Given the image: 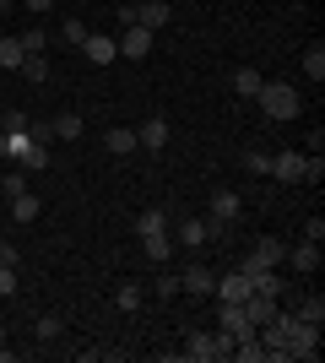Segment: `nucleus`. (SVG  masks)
Listing matches in <instances>:
<instances>
[{"mask_svg":"<svg viewBox=\"0 0 325 363\" xmlns=\"http://www.w3.org/2000/svg\"><path fill=\"white\" fill-rule=\"evenodd\" d=\"M255 104H261L266 120H277V125H287V120L304 114V98H298V87H287V82H261Z\"/></svg>","mask_w":325,"mask_h":363,"instance_id":"nucleus-1","label":"nucleus"},{"mask_svg":"<svg viewBox=\"0 0 325 363\" xmlns=\"http://www.w3.org/2000/svg\"><path fill=\"white\" fill-rule=\"evenodd\" d=\"M282 255H287V244H282V239H261L244 260H239V272H244V277H255V272H277Z\"/></svg>","mask_w":325,"mask_h":363,"instance_id":"nucleus-2","label":"nucleus"},{"mask_svg":"<svg viewBox=\"0 0 325 363\" xmlns=\"http://www.w3.org/2000/svg\"><path fill=\"white\" fill-rule=\"evenodd\" d=\"M287 358H320V325L298 320L293 331H287Z\"/></svg>","mask_w":325,"mask_h":363,"instance_id":"nucleus-3","label":"nucleus"},{"mask_svg":"<svg viewBox=\"0 0 325 363\" xmlns=\"http://www.w3.org/2000/svg\"><path fill=\"white\" fill-rule=\"evenodd\" d=\"M212 298H217V303H244V298H249V277L239 272V266H233V272H222V277L212 282Z\"/></svg>","mask_w":325,"mask_h":363,"instance_id":"nucleus-4","label":"nucleus"},{"mask_svg":"<svg viewBox=\"0 0 325 363\" xmlns=\"http://www.w3.org/2000/svg\"><path fill=\"white\" fill-rule=\"evenodd\" d=\"M304 163H309V152H271V179L304 184Z\"/></svg>","mask_w":325,"mask_h":363,"instance_id":"nucleus-5","label":"nucleus"},{"mask_svg":"<svg viewBox=\"0 0 325 363\" xmlns=\"http://www.w3.org/2000/svg\"><path fill=\"white\" fill-rule=\"evenodd\" d=\"M114 49H120V60H147V55H152V33L147 28H125L120 38H114Z\"/></svg>","mask_w":325,"mask_h":363,"instance_id":"nucleus-6","label":"nucleus"},{"mask_svg":"<svg viewBox=\"0 0 325 363\" xmlns=\"http://www.w3.org/2000/svg\"><path fill=\"white\" fill-rule=\"evenodd\" d=\"M169 233L179 250H195V244H206V217H179V223H169Z\"/></svg>","mask_w":325,"mask_h":363,"instance_id":"nucleus-7","label":"nucleus"},{"mask_svg":"<svg viewBox=\"0 0 325 363\" xmlns=\"http://www.w3.org/2000/svg\"><path fill=\"white\" fill-rule=\"evenodd\" d=\"M136 11V28H147V33H157V28H169V0H141V6H130Z\"/></svg>","mask_w":325,"mask_h":363,"instance_id":"nucleus-8","label":"nucleus"},{"mask_svg":"<svg viewBox=\"0 0 325 363\" xmlns=\"http://www.w3.org/2000/svg\"><path fill=\"white\" fill-rule=\"evenodd\" d=\"M81 55H87L93 65H108V60H120V49H114V38H108V33H93V28H87V38H81Z\"/></svg>","mask_w":325,"mask_h":363,"instance_id":"nucleus-9","label":"nucleus"},{"mask_svg":"<svg viewBox=\"0 0 325 363\" xmlns=\"http://www.w3.org/2000/svg\"><path fill=\"white\" fill-rule=\"evenodd\" d=\"M185 358H195V363L222 358V352H217V331H190L185 336Z\"/></svg>","mask_w":325,"mask_h":363,"instance_id":"nucleus-10","label":"nucleus"},{"mask_svg":"<svg viewBox=\"0 0 325 363\" xmlns=\"http://www.w3.org/2000/svg\"><path fill=\"white\" fill-rule=\"evenodd\" d=\"M282 260H287V266H293L298 277H314V272H320V244H309V239H304L298 250H287Z\"/></svg>","mask_w":325,"mask_h":363,"instance_id":"nucleus-11","label":"nucleus"},{"mask_svg":"<svg viewBox=\"0 0 325 363\" xmlns=\"http://www.w3.org/2000/svg\"><path fill=\"white\" fill-rule=\"evenodd\" d=\"M212 266H201V260H195V266H185V277H179V288L185 293H195V298H212Z\"/></svg>","mask_w":325,"mask_h":363,"instance_id":"nucleus-12","label":"nucleus"},{"mask_svg":"<svg viewBox=\"0 0 325 363\" xmlns=\"http://www.w3.org/2000/svg\"><path fill=\"white\" fill-rule=\"evenodd\" d=\"M136 147H147V152H163V147H169V120H163V114H152V120H147V125L136 130Z\"/></svg>","mask_w":325,"mask_h":363,"instance_id":"nucleus-13","label":"nucleus"},{"mask_svg":"<svg viewBox=\"0 0 325 363\" xmlns=\"http://www.w3.org/2000/svg\"><path fill=\"white\" fill-rule=\"evenodd\" d=\"M11 201V223H38V212H44V201L33 196V190H22V196H6Z\"/></svg>","mask_w":325,"mask_h":363,"instance_id":"nucleus-14","label":"nucleus"},{"mask_svg":"<svg viewBox=\"0 0 325 363\" xmlns=\"http://www.w3.org/2000/svg\"><path fill=\"white\" fill-rule=\"evenodd\" d=\"M103 147L114 152V157H130V152H136V130H130V125H114V130H103Z\"/></svg>","mask_w":325,"mask_h":363,"instance_id":"nucleus-15","label":"nucleus"},{"mask_svg":"<svg viewBox=\"0 0 325 363\" xmlns=\"http://www.w3.org/2000/svg\"><path fill=\"white\" fill-rule=\"evenodd\" d=\"M173 250H179L173 233H147V239H141V255L147 260H173Z\"/></svg>","mask_w":325,"mask_h":363,"instance_id":"nucleus-16","label":"nucleus"},{"mask_svg":"<svg viewBox=\"0 0 325 363\" xmlns=\"http://www.w3.org/2000/svg\"><path fill=\"white\" fill-rule=\"evenodd\" d=\"M81 130H87V125H81V114H71V108H65V114H55V120H49V136H60V141H76Z\"/></svg>","mask_w":325,"mask_h":363,"instance_id":"nucleus-17","label":"nucleus"},{"mask_svg":"<svg viewBox=\"0 0 325 363\" xmlns=\"http://www.w3.org/2000/svg\"><path fill=\"white\" fill-rule=\"evenodd\" d=\"M261 82H266V76L255 71V65H239V71H233V82H228V87L239 92V98H255V92H261Z\"/></svg>","mask_w":325,"mask_h":363,"instance_id":"nucleus-18","label":"nucleus"},{"mask_svg":"<svg viewBox=\"0 0 325 363\" xmlns=\"http://www.w3.org/2000/svg\"><path fill=\"white\" fill-rule=\"evenodd\" d=\"M22 60H28V49H22V38H0V71H22Z\"/></svg>","mask_w":325,"mask_h":363,"instance_id":"nucleus-19","label":"nucleus"},{"mask_svg":"<svg viewBox=\"0 0 325 363\" xmlns=\"http://www.w3.org/2000/svg\"><path fill=\"white\" fill-rule=\"evenodd\" d=\"M169 223H173V217L163 212V206H152V212L136 217V233H141V239H147V233H169Z\"/></svg>","mask_w":325,"mask_h":363,"instance_id":"nucleus-20","label":"nucleus"},{"mask_svg":"<svg viewBox=\"0 0 325 363\" xmlns=\"http://www.w3.org/2000/svg\"><path fill=\"white\" fill-rule=\"evenodd\" d=\"M298 320H309V325H325V298L320 293H309V298H298V309H293Z\"/></svg>","mask_w":325,"mask_h":363,"instance_id":"nucleus-21","label":"nucleus"},{"mask_svg":"<svg viewBox=\"0 0 325 363\" xmlns=\"http://www.w3.org/2000/svg\"><path fill=\"white\" fill-rule=\"evenodd\" d=\"M81 38H87V22H81V16H65V22H60V44L81 49Z\"/></svg>","mask_w":325,"mask_h":363,"instance_id":"nucleus-22","label":"nucleus"},{"mask_svg":"<svg viewBox=\"0 0 325 363\" xmlns=\"http://www.w3.org/2000/svg\"><path fill=\"white\" fill-rule=\"evenodd\" d=\"M16 38H22V49H28V55H49V44H55L44 28H28V33H16Z\"/></svg>","mask_w":325,"mask_h":363,"instance_id":"nucleus-23","label":"nucleus"},{"mask_svg":"<svg viewBox=\"0 0 325 363\" xmlns=\"http://www.w3.org/2000/svg\"><path fill=\"white\" fill-rule=\"evenodd\" d=\"M114 309H125V315H136V309H141V288H136V282H120V293H114Z\"/></svg>","mask_w":325,"mask_h":363,"instance_id":"nucleus-24","label":"nucleus"},{"mask_svg":"<svg viewBox=\"0 0 325 363\" xmlns=\"http://www.w3.org/2000/svg\"><path fill=\"white\" fill-rule=\"evenodd\" d=\"M304 71H309L314 82H325V44H309V49H304Z\"/></svg>","mask_w":325,"mask_h":363,"instance_id":"nucleus-25","label":"nucleus"},{"mask_svg":"<svg viewBox=\"0 0 325 363\" xmlns=\"http://www.w3.org/2000/svg\"><path fill=\"white\" fill-rule=\"evenodd\" d=\"M22 76H28V82H49V55H28V60H22Z\"/></svg>","mask_w":325,"mask_h":363,"instance_id":"nucleus-26","label":"nucleus"},{"mask_svg":"<svg viewBox=\"0 0 325 363\" xmlns=\"http://www.w3.org/2000/svg\"><path fill=\"white\" fill-rule=\"evenodd\" d=\"M0 130H6V136H28V130H33V120L22 114V108H11V114L0 120Z\"/></svg>","mask_w":325,"mask_h":363,"instance_id":"nucleus-27","label":"nucleus"},{"mask_svg":"<svg viewBox=\"0 0 325 363\" xmlns=\"http://www.w3.org/2000/svg\"><path fill=\"white\" fill-rule=\"evenodd\" d=\"M60 331H65V320H60V315H38V342H55Z\"/></svg>","mask_w":325,"mask_h":363,"instance_id":"nucleus-28","label":"nucleus"},{"mask_svg":"<svg viewBox=\"0 0 325 363\" xmlns=\"http://www.w3.org/2000/svg\"><path fill=\"white\" fill-rule=\"evenodd\" d=\"M244 168H249V174H271V152H261V147L244 152Z\"/></svg>","mask_w":325,"mask_h":363,"instance_id":"nucleus-29","label":"nucleus"},{"mask_svg":"<svg viewBox=\"0 0 325 363\" xmlns=\"http://www.w3.org/2000/svg\"><path fill=\"white\" fill-rule=\"evenodd\" d=\"M157 298H179V277H173V272L157 277Z\"/></svg>","mask_w":325,"mask_h":363,"instance_id":"nucleus-30","label":"nucleus"},{"mask_svg":"<svg viewBox=\"0 0 325 363\" xmlns=\"http://www.w3.org/2000/svg\"><path fill=\"white\" fill-rule=\"evenodd\" d=\"M304 239H309V244L325 239V217H304Z\"/></svg>","mask_w":325,"mask_h":363,"instance_id":"nucleus-31","label":"nucleus"},{"mask_svg":"<svg viewBox=\"0 0 325 363\" xmlns=\"http://www.w3.org/2000/svg\"><path fill=\"white\" fill-rule=\"evenodd\" d=\"M16 293V266H0V298H11Z\"/></svg>","mask_w":325,"mask_h":363,"instance_id":"nucleus-32","label":"nucleus"},{"mask_svg":"<svg viewBox=\"0 0 325 363\" xmlns=\"http://www.w3.org/2000/svg\"><path fill=\"white\" fill-rule=\"evenodd\" d=\"M22 190H28V174H16V168H11V174H6V196H22Z\"/></svg>","mask_w":325,"mask_h":363,"instance_id":"nucleus-33","label":"nucleus"},{"mask_svg":"<svg viewBox=\"0 0 325 363\" xmlns=\"http://www.w3.org/2000/svg\"><path fill=\"white\" fill-rule=\"evenodd\" d=\"M309 157H325V130H309Z\"/></svg>","mask_w":325,"mask_h":363,"instance_id":"nucleus-34","label":"nucleus"},{"mask_svg":"<svg viewBox=\"0 0 325 363\" xmlns=\"http://www.w3.org/2000/svg\"><path fill=\"white\" fill-rule=\"evenodd\" d=\"M22 6H28V11H33V16H44V11H49V6H55V0H22Z\"/></svg>","mask_w":325,"mask_h":363,"instance_id":"nucleus-35","label":"nucleus"},{"mask_svg":"<svg viewBox=\"0 0 325 363\" xmlns=\"http://www.w3.org/2000/svg\"><path fill=\"white\" fill-rule=\"evenodd\" d=\"M0 157H6V130H0Z\"/></svg>","mask_w":325,"mask_h":363,"instance_id":"nucleus-36","label":"nucleus"},{"mask_svg":"<svg viewBox=\"0 0 325 363\" xmlns=\"http://www.w3.org/2000/svg\"><path fill=\"white\" fill-rule=\"evenodd\" d=\"M0 347H6V325H0Z\"/></svg>","mask_w":325,"mask_h":363,"instance_id":"nucleus-37","label":"nucleus"}]
</instances>
